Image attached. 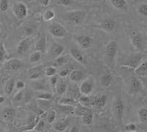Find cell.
I'll list each match as a JSON object with an SVG mask.
<instances>
[{"label":"cell","mask_w":147,"mask_h":132,"mask_svg":"<svg viewBox=\"0 0 147 132\" xmlns=\"http://www.w3.org/2000/svg\"><path fill=\"white\" fill-rule=\"evenodd\" d=\"M13 13L18 18H25L27 15V7L22 2H18L13 6Z\"/></svg>","instance_id":"52a82bcc"},{"label":"cell","mask_w":147,"mask_h":132,"mask_svg":"<svg viewBox=\"0 0 147 132\" xmlns=\"http://www.w3.org/2000/svg\"><path fill=\"white\" fill-rule=\"evenodd\" d=\"M118 49V44L115 41H111L106 46L105 61L106 64L109 67H112L113 64L115 56L117 55Z\"/></svg>","instance_id":"6da1fadb"},{"label":"cell","mask_w":147,"mask_h":132,"mask_svg":"<svg viewBox=\"0 0 147 132\" xmlns=\"http://www.w3.org/2000/svg\"><path fill=\"white\" fill-rule=\"evenodd\" d=\"M41 59V53L38 51H35L30 55L29 58V61L30 63H36Z\"/></svg>","instance_id":"8d00e7d4"},{"label":"cell","mask_w":147,"mask_h":132,"mask_svg":"<svg viewBox=\"0 0 147 132\" xmlns=\"http://www.w3.org/2000/svg\"><path fill=\"white\" fill-rule=\"evenodd\" d=\"M16 88L18 89H23L24 88V86H25V84H24V83L23 82V81H22V80H18V81H16Z\"/></svg>","instance_id":"f5cc1de1"},{"label":"cell","mask_w":147,"mask_h":132,"mask_svg":"<svg viewBox=\"0 0 147 132\" xmlns=\"http://www.w3.org/2000/svg\"><path fill=\"white\" fill-rule=\"evenodd\" d=\"M133 132H137V131H133Z\"/></svg>","instance_id":"94428289"},{"label":"cell","mask_w":147,"mask_h":132,"mask_svg":"<svg viewBox=\"0 0 147 132\" xmlns=\"http://www.w3.org/2000/svg\"><path fill=\"white\" fill-rule=\"evenodd\" d=\"M132 43L134 47L137 50H140L143 47V39L138 34H134L132 36Z\"/></svg>","instance_id":"d4e9b609"},{"label":"cell","mask_w":147,"mask_h":132,"mask_svg":"<svg viewBox=\"0 0 147 132\" xmlns=\"http://www.w3.org/2000/svg\"><path fill=\"white\" fill-rule=\"evenodd\" d=\"M49 33L56 38H64L66 35V31L65 28L58 23H53L49 25Z\"/></svg>","instance_id":"277c9868"},{"label":"cell","mask_w":147,"mask_h":132,"mask_svg":"<svg viewBox=\"0 0 147 132\" xmlns=\"http://www.w3.org/2000/svg\"><path fill=\"white\" fill-rule=\"evenodd\" d=\"M56 92L58 95H63L67 90V85L64 82H60L56 86Z\"/></svg>","instance_id":"e575fe53"},{"label":"cell","mask_w":147,"mask_h":132,"mask_svg":"<svg viewBox=\"0 0 147 132\" xmlns=\"http://www.w3.org/2000/svg\"><path fill=\"white\" fill-rule=\"evenodd\" d=\"M5 100V97H3V96H0V104H2Z\"/></svg>","instance_id":"680465c9"},{"label":"cell","mask_w":147,"mask_h":132,"mask_svg":"<svg viewBox=\"0 0 147 132\" xmlns=\"http://www.w3.org/2000/svg\"><path fill=\"white\" fill-rule=\"evenodd\" d=\"M80 88L77 86V84H71L69 88V97L74 99V100H77L80 97Z\"/></svg>","instance_id":"d6986e66"},{"label":"cell","mask_w":147,"mask_h":132,"mask_svg":"<svg viewBox=\"0 0 147 132\" xmlns=\"http://www.w3.org/2000/svg\"><path fill=\"white\" fill-rule=\"evenodd\" d=\"M136 125L133 123H129V124H127V125H125V127H124V130L126 131H128V132H133V131H136Z\"/></svg>","instance_id":"bcb514c9"},{"label":"cell","mask_w":147,"mask_h":132,"mask_svg":"<svg viewBox=\"0 0 147 132\" xmlns=\"http://www.w3.org/2000/svg\"><path fill=\"white\" fill-rule=\"evenodd\" d=\"M40 121L39 116H36L35 114H30L27 117V125L26 126L24 131H29L32 129H35L36 125H38V122Z\"/></svg>","instance_id":"7c38bea8"},{"label":"cell","mask_w":147,"mask_h":132,"mask_svg":"<svg viewBox=\"0 0 147 132\" xmlns=\"http://www.w3.org/2000/svg\"><path fill=\"white\" fill-rule=\"evenodd\" d=\"M143 90V84L139 79L133 78L129 84V92L133 95L138 94Z\"/></svg>","instance_id":"30bf717a"},{"label":"cell","mask_w":147,"mask_h":132,"mask_svg":"<svg viewBox=\"0 0 147 132\" xmlns=\"http://www.w3.org/2000/svg\"><path fill=\"white\" fill-rule=\"evenodd\" d=\"M69 78L72 82H78L84 78V74L80 70H73L69 74Z\"/></svg>","instance_id":"44dd1931"},{"label":"cell","mask_w":147,"mask_h":132,"mask_svg":"<svg viewBox=\"0 0 147 132\" xmlns=\"http://www.w3.org/2000/svg\"><path fill=\"white\" fill-rule=\"evenodd\" d=\"M86 13L83 10H74L65 14V17L68 20L75 24H80L85 20Z\"/></svg>","instance_id":"3957f363"},{"label":"cell","mask_w":147,"mask_h":132,"mask_svg":"<svg viewBox=\"0 0 147 132\" xmlns=\"http://www.w3.org/2000/svg\"><path fill=\"white\" fill-rule=\"evenodd\" d=\"M113 77L110 73H106L100 78V84L103 87H108L112 83Z\"/></svg>","instance_id":"f1b7e54d"},{"label":"cell","mask_w":147,"mask_h":132,"mask_svg":"<svg viewBox=\"0 0 147 132\" xmlns=\"http://www.w3.org/2000/svg\"><path fill=\"white\" fill-rule=\"evenodd\" d=\"M89 111H90V110L88 109V108L85 107V106H83V105H78L77 107L74 109V113L76 115L81 116V117H82V116H83L85 113L88 112Z\"/></svg>","instance_id":"d6a6232c"},{"label":"cell","mask_w":147,"mask_h":132,"mask_svg":"<svg viewBox=\"0 0 147 132\" xmlns=\"http://www.w3.org/2000/svg\"><path fill=\"white\" fill-rule=\"evenodd\" d=\"M5 68L7 69V70L17 71L22 68V63L21 62V61H19L18 59H13L7 61L5 63Z\"/></svg>","instance_id":"4fadbf2b"},{"label":"cell","mask_w":147,"mask_h":132,"mask_svg":"<svg viewBox=\"0 0 147 132\" xmlns=\"http://www.w3.org/2000/svg\"><path fill=\"white\" fill-rule=\"evenodd\" d=\"M46 48H47V39L45 36H42L35 44V50L42 53L45 52Z\"/></svg>","instance_id":"603a6c76"},{"label":"cell","mask_w":147,"mask_h":132,"mask_svg":"<svg viewBox=\"0 0 147 132\" xmlns=\"http://www.w3.org/2000/svg\"><path fill=\"white\" fill-rule=\"evenodd\" d=\"M24 30H25L26 33L30 34V33H32V29L31 28V27H25V28H24Z\"/></svg>","instance_id":"9f6ffc18"},{"label":"cell","mask_w":147,"mask_h":132,"mask_svg":"<svg viewBox=\"0 0 147 132\" xmlns=\"http://www.w3.org/2000/svg\"><path fill=\"white\" fill-rule=\"evenodd\" d=\"M49 84L47 81L46 80H33V82H32V89H35L37 91H43V90H47L49 89Z\"/></svg>","instance_id":"e0dca14e"},{"label":"cell","mask_w":147,"mask_h":132,"mask_svg":"<svg viewBox=\"0 0 147 132\" xmlns=\"http://www.w3.org/2000/svg\"><path fill=\"white\" fill-rule=\"evenodd\" d=\"M8 9V2L6 0L0 1V10L2 11H6Z\"/></svg>","instance_id":"7dc6e473"},{"label":"cell","mask_w":147,"mask_h":132,"mask_svg":"<svg viewBox=\"0 0 147 132\" xmlns=\"http://www.w3.org/2000/svg\"><path fill=\"white\" fill-rule=\"evenodd\" d=\"M110 2H111V5L118 10H124V11H127L128 10V5L125 0H111Z\"/></svg>","instance_id":"ffe728a7"},{"label":"cell","mask_w":147,"mask_h":132,"mask_svg":"<svg viewBox=\"0 0 147 132\" xmlns=\"http://www.w3.org/2000/svg\"><path fill=\"white\" fill-rule=\"evenodd\" d=\"M44 126H45V123L43 120H40L38 123V125H36V127H35V129L37 131H42L44 130Z\"/></svg>","instance_id":"816d5d0a"},{"label":"cell","mask_w":147,"mask_h":132,"mask_svg":"<svg viewBox=\"0 0 147 132\" xmlns=\"http://www.w3.org/2000/svg\"><path fill=\"white\" fill-rule=\"evenodd\" d=\"M70 54L72 57L75 59L77 62H79V63H83L84 62L83 55H82V52L80 50H77V49L74 48V47L71 48Z\"/></svg>","instance_id":"4316f807"},{"label":"cell","mask_w":147,"mask_h":132,"mask_svg":"<svg viewBox=\"0 0 147 132\" xmlns=\"http://www.w3.org/2000/svg\"><path fill=\"white\" fill-rule=\"evenodd\" d=\"M71 73L70 70L69 69H63V70L60 71L58 73V75L60 78H65L66 76L69 75Z\"/></svg>","instance_id":"f907efd6"},{"label":"cell","mask_w":147,"mask_h":132,"mask_svg":"<svg viewBox=\"0 0 147 132\" xmlns=\"http://www.w3.org/2000/svg\"><path fill=\"white\" fill-rule=\"evenodd\" d=\"M45 75L44 73V69L42 66L40 67H32L28 71V78L32 80H38Z\"/></svg>","instance_id":"8992f818"},{"label":"cell","mask_w":147,"mask_h":132,"mask_svg":"<svg viewBox=\"0 0 147 132\" xmlns=\"http://www.w3.org/2000/svg\"><path fill=\"white\" fill-rule=\"evenodd\" d=\"M57 80H58V78H57V77L56 76V75L52 76V77H51L50 79H49L50 85L52 86V87L54 89H55V88H56V85H57Z\"/></svg>","instance_id":"681fc988"},{"label":"cell","mask_w":147,"mask_h":132,"mask_svg":"<svg viewBox=\"0 0 147 132\" xmlns=\"http://www.w3.org/2000/svg\"><path fill=\"white\" fill-rule=\"evenodd\" d=\"M16 86V80L14 78H11L10 80H8L6 82L5 86V94L7 95H10V94L12 93V92L13 91L14 87Z\"/></svg>","instance_id":"83f0119b"},{"label":"cell","mask_w":147,"mask_h":132,"mask_svg":"<svg viewBox=\"0 0 147 132\" xmlns=\"http://www.w3.org/2000/svg\"><path fill=\"white\" fill-rule=\"evenodd\" d=\"M16 114L15 109H12V108H7V109H5L2 112V114H1V117L3 120L6 121V122H10L13 120V119L14 118V116Z\"/></svg>","instance_id":"ac0fdd59"},{"label":"cell","mask_w":147,"mask_h":132,"mask_svg":"<svg viewBox=\"0 0 147 132\" xmlns=\"http://www.w3.org/2000/svg\"><path fill=\"white\" fill-rule=\"evenodd\" d=\"M146 54L142 52H136V53L130 54L127 57V60L121 64V67H127V68L136 69L138 68L143 61V59L145 57Z\"/></svg>","instance_id":"7a4b0ae2"},{"label":"cell","mask_w":147,"mask_h":132,"mask_svg":"<svg viewBox=\"0 0 147 132\" xmlns=\"http://www.w3.org/2000/svg\"><path fill=\"white\" fill-rule=\"evenodd\" d=\"M138 117L140 121L143 122H147V109L143 108L138 112Z\"/></svg>","instance_id":"b9f144b4"},{"label":"cell","mask_w":147,"mask_h":132,"mask_svg":"<svg viewBox=\"0 0 147 132\" xmlns=\"http://www.w3.org/2000/svg\"><path fill=\"white\" fill-rule=\"evenodd\" d=\"M39 2H40V4L42 5V6H44V7H47V6L49 5L50 1H49V0H41V1H39Z\"/></svg>","instance_id":"11a10c76"},{"label":"cell","mask_w":147,"mask_h":132,"mask_svg":"<svg viewBox=\"0 0 147 132\" xmlns=\"http://www.w3.org/2000/svg\"><path fill=\"white\" fill-rule=\"evenodd\" d=\"M114 114L117 120L122 125V120L124 114V102L120 98H117L115 100L113 106Z\"/></svg>","instance_id":"5b68a950"},{"label":"cell","mask_w":147,"mask_h":132,"mask_svg":"<svg viewBox=\"0 0 147 132\" xmlns=\"http://www.w3.org/2000/svg\"><path fill=\"white\" fill-rule=\"evenodd\" d=\"M135 73L139 76H146L147 75V59L143 61L142 63L135 69Z\"/></svg>","instance_id":"7402d4cb"},{"label":"cell","mask_w":147,"mask_h":132,"mask_svg":"<svg viewBox=\"0 0 147 132\" xmlns=\"http://www.w3.org/2000/svg\"><path fill=\"white\" fill-rule=\"evenodd\" d=\"M24 97V91H19L18 93L16 94V95L13 97V100L16 101V102H18V101H21V100L23 99Z\"/></svg>","instance_id":"c3c4849f"},{"label":"cell","mask_w":147,"mask_h":132,"mask_svg":"<svg viewBox=\"0 0 147 132\" xmlns=\"http://www.w3.org/2000/svg\"><path fill=\"white\" fill-rule=\"evenodd\" d=\"M6 57H7V52L5 50L4 42H0V64L4 61Z\"/></svg>","instance_id":"60d3db41"},{"label":"cell","mask_w":147,"mask_h":132,"mask_svg":"<svg viewBox=\"0 0 147 132\" xmlns=\"http://www.w3.org/2000/svg\"><path fill=\"white\" fill-rule=\"evenodd\" d=\"M55 16V12H54L52 10H47L44 12V19L46 21V22H49V21L52 20Z\"/></svg>","instance_id":"f35d334b"},{"label":"cell","mask_w":147,"mask_h":132,"mask_svg":"<svg viewBox=\"0 0 147 132\" xmlns=\"http://www.w3.org/2000/svg\"><path fill=\"white\" fill-rule=\"evenodd\" d=\"M31 43H32V41L30 37H27L22 41H21L17 47V52L20 55L25 54L30 50Z\"/></svg>","instance_id":"ba28073f"},{"label":"cell","mask_w":147,"mask_h":132,"mask_svg":"<svg viewBox=\"0 0 147 132\" xmlns=\"http://www.w3.org/2000/svg\"><path fill=\"white\" fill-rule=\"evenodd\" d=\"M94 89V83L89 79L84 80L80 86V91L82 95H88Z\"/></svg>","instance_id":"9c48e42d"},{"label":"cell","mask_w":147,"mask_h":132,"mask_svg":"<svg viewBox=\"0 0 147 132\" xmlns=\"http://www.w3.org/2000/svg\"><path fill=\"white\" fill-rule=\"evenodd\" d=\"M32 96H33V92L31 89H28L27 90H25V92H24V97L26 103L30 102V100L32 99Z\"/></svg>","instance_id":"ee69618b"},{"label":"cell","mask_w":147,"mask_h":132,"mask_svg":"<svg viewBox=\"0 0 147 132\" xmlns=\"http://www.w3.org/2000/svg\"><path fill=\"white\" fill-rule=\"evenodd\" d=\"M74 109L71 105H59V109L62 113L65 114H71L74 112Z\"/></svg>","instance_id":"4dcf8cb0"},{"label":"cell","mask_w":147,"mask_h":132,"mask_svg":"<svg viewBox=\"0 0 147 132\" xmlns=\"http://www.w3.org/2000/svg\"><path fill=\"white\" fill-rule=\"evenodd\" d=\"M76 100L71 97H61L58 99L57 100V103L59 105H71L72 103H75Z\"/></svg>","instance_id":"d590c367"},{"label":"cell","mask_w":147,"mask_h":132,"mask_svg":"<svg viewBox=\"0 0 147 132\" xmlns=\"http://www.w3.org/2000/svg\"><path fill=\"white\" fill-rule=\"evenodd\" d=\"M0 132H3V131H2V129L0 128Z\"/></svg>","instance_id":"91938a15"},{"label":"cell","mask_w":147,"mask_h":132,"mask_svg":"<svg viewBox=\"0 0 147 132\" xmlns=\"http://www.w3.org/2000/svg\"><path fill=\"white\" fill-rule=\"evenodd\" d=\"M115 22L112 19H106L99 24V27L107 32H112L115 29Z\"/></svg>","instance_id":"2e32d148"},{"label":"cell","mask_w":147,"mask_h":132,"mask_svg":"<svg viewBox=\"0 0 147 132\" xmlns=\"http://www.w3.org/2000/svg\"><path fill=\"white\" fill-rule=\"evenodd\" d=\"M68 61H69V59H68V58L66 56H60V57L57 58V59H55V61H54V67H62L64 64L68 63Z\"/></svg>","instance_id":"1f68e13d"},{"label":"cell","mask_w":147,"mask_h":132,"mask_svg":"<svg viewBox=\"0 0 147 132\" xmlns=\"http://www.w3.org/2000/svg\"><path fill=\"white\" fill-rule=\"evenodd\" d=\"M48 132H52V131H48Z\"/></svg>","instance_id":"6125c7cd"},{"label":"cell","mask_w":147,"mask_h":132,"mask_svg":"<svg viewBox=\"0 0 147 132\" xmlns=\"http://www.w3.org/2000/svg\"><path fill=\"white\" fill-rule=\"evenodd\" d=\"M69 124V119H63L61 120L58 121L57 123L55 125V129L57 131L63 132L67 129L68 125Z\"/></svg>","instance_id":"484cf974"},{"label":"cell","mask_w":147,"mask_h":132,"mask_svg":"<svg viewBox=\"0 0 147 132\" xmlns=\"http://www.w3.org/2000/svg\"><path fill=\"white\" fill-rule=\"evenodd\" d=\"M56 72H57V70L54 67H47L44 69V73L47 77L51 78L52 76H55L56 75Z\"/></svg>","instance_id":"ab89813d"},{"label":"cell","mask_w":147,"mask_h":132,"mask_svg":"<svg viewBox=\"0 0 147 132\" xmlns=\"http://www.w3.org/2000/svg\"><path fill=\"white\" fill-rule=\"evenodd\" d=\"M70 132H79V129L77 127V125H74L71 129Z\"/></svg>","instance_id":"6f0895ef"},{"label":"cell","mask_w":147,"mask_h":132,"mask_svg":"<svg viewBox=\"0 0 147 132\" xmlns=\"http://www.w3.org/2000/svg\"><path fill=\"white\" fill-rule=\"evenodd\" d=\"M138 12L140 15L147 16V4H142L138 7Z\"/></svg>","instance_id":"f6af8a7d"},{"label":"cell","mask_w":147,"mask_h":132,"mask_svg":"<svg viewBox=\"0 0 147 132\" xmlns=\"http://www.w3.org/2000/svg\"><path fill=\"white\" fill-rule=\"evenodd\" d=\"M75 39L80 47L82 49H88L91 44V39L86 35H78L75 37Z\"/></svg>","instance_id":"5bb4252c"},{"label":"cell","mask_w":147,"mask_h":132,"mask_svg":"<svg viewBox=\"0 0 147 132\" xmlns=\"http://www.w3.org/2000/svg\"><path fill=\"white\" fill-rule=\"evenodd\" d=\"M80 105H83L85 107H89L93 105V101H94V97H89L88 95H82L78 99Z\"/></svg>","instance_id":"cb8c5ba5"},{"label":"cell","mask_w":147,"mask_h":132,"mask_svg":"<svg viewBox=\"0 0 147 132\" xmlns=\"http://www.w3.org/2000/svg\"><path fill=\"white\" fill-rule=\"evenodd\" d=\"M107 103V95H102L94 97V101H93V105L95 106L96 109H101L105 107Z\"/></svg>","instance_id":"9a60e30c"},{"label":"cell","mask_w":147,"mask_h":132,"mask_svg":"<svg viewBox=\"0 0 147 132\" xmlns=\"http://www.w3.org/2000/svg\"><path fill=\"white\" fill-rule=\"evenodd\" d=\"M36 99H40V100H50L52 101L53 100V95L52 94L48 93V92H44V93L39 94L38 95L35 96Z\"/></svg>","instance_id":"74e56055"},{"label":"cell","mask_w":147,"mask_h":132,"mask_svg":"<svg viewBox=\"0 0 147 132\" xmlns=\"http://www.w3.org/2000/svg\"><path fill=\"white\" fill-rule=\"evenodd\" d=\"M82 122L85 125H90L93 122V119H94V114L90 111L88 112L85 113L83 116H82Z\"/></svg>","instance_id":"836d02e7"},{"label":"cell","mask_w":147,"mask_h":132,"mask_svg":"<svg viewBox=\"0 0 147 132\" xmlns=\"http://www.w3.org/2000/svg\"><path fill=\"white\" fill-rule=\"evenodd\" d=\"M58 2H60V4L63 5H65V6H69L71 4V1L70 0H60V1H58Z\"/></svg>","instance_id":"db71d44e"},{"label":"cell","mask_w":147,"mask_h":132,"mask_svg":"<svg viewBox=\"0 0 147 132\" xmlns=\"http://www.w3.org/2000/svg\"><path fill=\"white\" fill-rule=\"evenodd\" d=\"M64 47H63L62 45H60L57 43H54L52 45L50 48V51H49V53H50V57L52 59H56L57 58L61 56L63 53L64 52Z\"/></svg>","instance_id":"8fae6325"},{"label":"cell","mask_w":147,"mask_h":132,"mask_svg":"<svg viewBox=\"0 0 147 132\" xmlns=\"http://www.w3.org/2000/svg\"><path fill=\"white\" fill-rule=\"evenodd\" d=\"M36 100L41 112H45L46 111L50 109L51 105H52V103H51L50 100H40V99H36Z\"/></svg>","instance_id":"f546056e"},{"label":"cell","mask_w":147,"mask_h":132,"mask_svg":"<svg viewBox=\"0 0 147 132\" xmlns=\"http://www.w3.org/2000/svg\"><path fill=\"white\" fill-rule=\"evenodd\" d=\"M55 119H56V112L55 110H51L50 112H49V114H47V122L49 124L53 123L54 121L55 120Z\"/></svg>","instance_id":"7bdbcfd3"}]
</instances>
